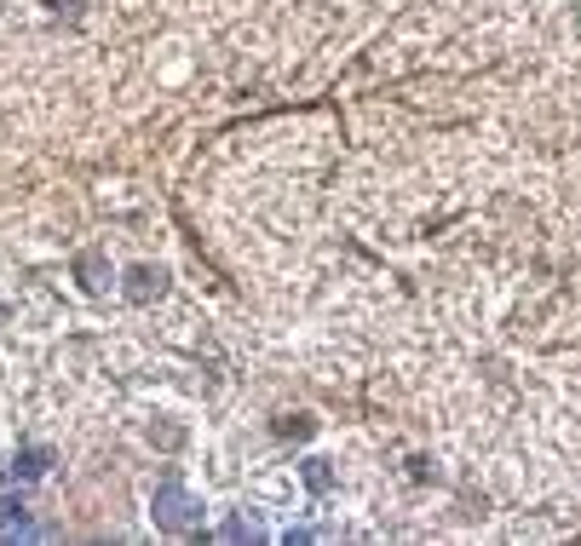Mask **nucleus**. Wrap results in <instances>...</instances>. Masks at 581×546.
I'll use <instances>...</instances> for the list:
<instances>
[{"label": "nucleus", "instance_id": "nucleus-4", "mask_svg": "<svg viewBox=\"0 0 581 546\" xmlns=\"http://www.w3.org/2000/svg\"><path fill=\"white\" fill-rule=\"evenodd\" d=\"M0 529H6V535H29V518H24V506L12 501V495H0Z\"/></svg>", "mask_w": 581, "mask_h": 546}, {"label": "nucleus", "instance_id": "nucleus-6", "mask_svg": "<svg viewBox=\"0 0 581 546\" xmlns=\"http://www.w3.org/2000/svg\"><path fill=\"white\" fill-rule=\"evenodd\" d=\"M305 483H311V489H328V466H323V460H305Z\"/></svg>", "mask_w": 581, "mask_h": 546}, {"label": "nucleus", "instance_id": "nucleus-1", "mask_svg": "<svg viewBox=\"0 0 581 546\" xmlns=\"http://www.w3.org/2000/svg\"><path fill=\"white\" fill-rule=\"evenodd\" d=\"M156 524L173 529V535H190V529L202 524V506L190 501L179 483H162V489H156Z\"/></svg>", "mask_w": 581, "mask_h": 546}, {"label": "nucleus", "instance_id": "nucleus-5", "mask_svg": "<svg viewBox=\"0 0 581 546\" xmlns=\"http://www.w3.org/2000/svg\"><path fill=\"white\" fill-rule=\"evenodd\" d=\"M47 449H24V455L12 460V478H41V472H47Z\"/></svg>", "mask_w": 581, "mask_h": 546}, {"label": "nucleus", "instance_id": "nucleus-7", "mask_svg": "<svg viewBox=\"0 0 581 546\" xmlns=\"http://www.w3.org/2000/svg\"><path fill=\"white\" fill-rule=\"evenodd\" d=\"M282 432H288V437H311V420H305V414H294V420H282Z\"/></svg>", "mask_w": 581, "mask_h": 546}, {"label": "nucleus", "instance_id": "nucleus-2", "mask_svg": "<svg viewBox=\"0 0 581 546\" xmlns=\"http://www.w3.org/2000/svg\"><path fill=\"white\" fill-rule=\"evenodd\" d=\"M162 288H167V276L156 271V265H133V271H127V299H133V305H150Z\"/></svg>", "mask_w": 581, "mask_h": 546}, {"label": "nucleus", "instance_id": "nucleus-3", "mask_svg": "<svg viewBox=\"0 0 581 546\" xmlns=\"http://www.w3.org/2000/svg\"><path fill=\"white\" fill-rule=\"evenodd\" d=\"M75 276H81L93 294H104V288H110V265H104L98 253H81V259H75Z\"/></svg>", "mask_w": 581, "mask_h": 546}]
</instances>
